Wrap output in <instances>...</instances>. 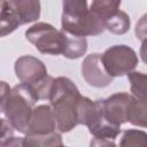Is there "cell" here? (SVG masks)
Instances as JSON below:
<instances>
[{"instance_id":"1","label":"cell","mask_w":147,"mask_h":147,"mask_svg":"<svg viewBox=\"0 0 147 147\" xmlns=\"http://www.w3.org/2000/svg\"><path fill=\"white\" fill-rule=\"evenodd\" d=\"M80 95L75 83L68 77L54 78L48 100L56 121V129L60 132H70L78 125L76 110Z\"/></svg>"},{"instance_id":"2","label":"cell","mask_w":147,"mask_h":147,"mask_svg":"<svg viewBox=\"0 0 147 147\" xmlns=\"http://www.w3.org/2000/svg\"><path fill=\"white\" fill-rule=\"evenodd\" d=\"M62 31L78 37L99 36L105 31L103 22L93 14L85 0H64L61 16Z\"/></svg>"},{"instance_id":"3","label":"cell","mask_w":147,"mask_h":147,"mask_svg":"<svg viewBox=\"0 0 147 147\" xmlns=\"http://www.w3.org/2000/svg\"><path fill=\"white\" fill-rule=\"evenodd\" d=\"M37 101L38 98L30 85L21 83L11 88L3 113L16 131L26 133L28 123Z\"/></svg>"},{"instance_id":"4","label":"cell","mask_w":147,"mask_h":147,"mask_svg":"<svg viewBox=\"0 0 147 147\" xmlns=\"http://www.w3.org/2000/svg\"><path fill=\"white\" fill-rule=\"evenodd\" d=\"M25 38L41 54L60 55L64 45V32L55 29L52 24L39 22L25 31Z\"/></svg>"},{"instance_id":"5","label":"cell","mask_w":147,"mask_h":147,"mask_svg":"<svg viewBox=\"0 0 147 147\" xmlns=\"http://www.w3.org/2000/svg\"><path fill=\"white\" fill-rule=\"evenodd\" d=\"M101 62L106 72L111 77H121L132 72L139 59L133 48L127 45H114L101 54Z\"/></svg>"},{"instance_id":"6","label":"cell","mask_w":147,"mask_h":147,"mask_svg":"<svg viewBox=\"0 0 147 147\" xmlns=\"http://www.w3.org/2000/svg\"><path fill=\"white\" fill-rule=\"evenodd\" d=\"M132 95L125 92L115 93L106 99H99L103 117L111 124L121 126L129 122V110Z\"/></svg>"},{"instance_id":"7","label":"cell","mask_w":147,"mask_h":147,"mask_svg":"<svg viewBox=\"0 0 147 147\" xmlns=\"http://www.w3.org/2000/svg\"><path fill=\"white\" fill-rule=\"evenodd\" d=\"M80 71L85 82L90 86L96 88H103L109 86L114 79L106 72L101 62V54L99 53H92L87 55L83 60Z\"/></svg>"},{"instance_id":"8","label":"cell","mask_w":147,"mask_h":147,"mask_svg":"<svg viewBox=\"0 0 147 147\" xmlns=\"http://www.w3.org/2000/svg\"><path fill=\"white\" fill-rule=\"evenodd\" d=\"M14 69L22 84L33 85L47 76V68L44 62L32 55L20 56L15 61Z\"/></svg>"},{"instance_id":"9","label":"cell","mask_w":147,"mask_h":147,"mask_svg":"<svg viewBox=\"0 0 147 147\" xmlns=\"http://www.w3.org/2000/svg\"><path fill=\"white\" fill-rule=\"evenodd\" d=\"M56 121L49 105H40L32 109L25 134H47L54 132Z\"/></svg>"},{"instance_id":"10","label":"cell","mask_w":147,"mask_h":147,"mask_svg":"<svg viewBox=\"0 0 147 147\" xmlns=\"http://www.w3.org/2000/svg\"><path fill=\"white\" fill-rule=\"evenodd\" d=\"M13 10L21 25L34 22L40 16V2L36 0H10Z\"/></svg>"},{"instance_id":"11","label":"cell","mask_w":147,"mask_h":147,"mask_svg":"<svg viewBox=\"0 0 147 147\" xmlns=\"http://www.w3.org/2000/svg\"><path fill=\"white\" fill-rule=\"evenodd\" d=\"M86 51H87V39L85 37L72 36L64 32V45L62 51V55L64 57L70 60L79 59L86 53Z\"/></svg>"},{"instance_id":"12","label":"cell","mask_w":147,"mask_h":147,"mask_svg":"<svg viewBox=\"0 0 147 147\" xmlns=\"http://www.w3.org/2000/svg\"><path fill=\"white\" fill-rule=\"evenodd\" d=\"M21 26L9 1L0 0V37H6Z\"/></svg>"},{"instance_id":"13","label":"cell","mask_w":147,"mask_h":147,"mask_svg":"<svg viewBox=\"0 0 147 147\" xmlns=\"http://www.w3.org/2000/svg\"><path fill=\"white\" fill-rule=\"evenodd\" d=\"M23 145L24 147H61L63 142L61 134L54 131L47 134H25Z\"/></svg>"},{"instance_id":"14","label":"cell","mask_w":147,"mask_h":147,"mask_svg":"<svg viewBox=\"0 0 147 147\" xmlns=\"http://www.w3.org/2000/svg\"><path fill=\"white\" fill-rule=\"evenodd\" d=\"M87 127H88L90 133L93 134L95 138L108 139V140L116 139L121 132V126H116V125L109 123L103 117V115H101L95 122H93Z\"/></svg>"},{"instance_id":"15","label":"cell","mask_w":147,"mask_h":147,"mask_svg":"<svg viewBox=\"0 0 147 147\" xmlns=\"http://www.w3.org/2000/svg\"><path fill=\"white\" fill-rule=\"evenodd\" d=\"M131 25V21L129 15L123 11L118 10L113 16H110L108 20L105 21V30H108L109 32L114 34H124L129 31Z\"/></svg>"},{"instance_id":"16","label":"cell","mask_w":147,"mask_h":147,"mask_svg":"<svg viewBox=\"0 0 147 147\" xmlns=\"http://www.w3.org/2000/svg\"><path fill=\"white\" fill-rule=\"evenodd\" d=\"M129 122L133 125L146 127L147 126V101L132 98L130 110H129Z\"/></svg>"},{"instance_id":"17","label":"cell","mask_w":147,"mask_h":147,"mask_svg":"<svg viewBox=\"0 0 147 147\" xmlns=\"http://www.w3.org/2000/svg\"><path fill=\"white\" fill-rule=\"evenodd\" d=\"M121 1L113 0H96L92 1L90 5V10L95 14L105 24V21L113 16L115 13L119 10Z\"/></svg>"},{"instance_id":"18","label":"cell","mask_w":147,"mask_h":147,"mask_svg":"<svg viewBox=\"0 0 147 147\" xmlns=\"http://www.w3.org/2000/svg\"><path fill=\"white\" fill-rule=\"evenodd\" d=\"M118 147H147V133L138 129L125 130L122 133Z\"/></svg>"},{"instance_id":"19","label":"cell","mask_w":147,"mask_h":147,"mask_svg":"<svg viewBox=\"0 0 147 147\" xmlns=\"http://www.w3.org/2000/svg\"><path fill=\"white\" fill-rule=\"evenodd\" d=\"M131 86L132 96L141 100H146V79L147 76L140 71H132L126 75Z\"/></svg>"},{"instance_id":"20","label":"cell","mask_w":147,"mask_h":147,"mask_svg":"<svg viewBox=\"0 0 147 147\" xmlns=\"http://www.w3.org/2000/svg\"><path fill=\"white\" fill-rule=\"evenodd\" d=\"M53 83H54V78L52 76L47 75L45 78H42L38 83H36L33 85H30V86L33 88L38 100H48L51 91H52Z\"/></svg>"},{"instance_id":"21","label":"cell","mask_w":147,"mask_h":147,"mask_svg":"<svg viewBox=\"0 0 147 147\" xmlns=\"http://www.w3.org/2000/svg\"><path fill=\"white\" fill-rule=\"evenodd\" d=\"M15 129L7 118H0V147L14 137Z\"/></svg>"},{"instance_id":"22","label":"cell","mask_w":147,"mask_h":147,"mask_svg":"<svg viewBox=\"0 0 147 147\" xmlns=\"http://www.w3.org/2000/svg\"><path fill=\"white\" fill-rule=\"evenodd\" d=\"M10 91H11V88H10L9 84L3 80H0V113L5 110L6 102L10 94Z\"/></svg>"},{"instance_id":"23","label":"cell","mask_w":147,"mask_h":147,"mask_svg":"<svg viewBox=\"0 0 147 147\" xmlns=\"http://www.w3.org/2000/svg\"><path fill=\"white\" fill-rule=\"evenodd\" d=\"M90 147H117L114 141H110L108 139H100V138H93L90 142Z\"/></svg>"},{"instance_id":"24","label":"cell","mask_w":147,"mask_h":147,"mask_svg":"<svg viewBox=\"0 0 147 147\" xmlns=\"http://www.w3.org/2000/svg\"><path fill=\"white\" fill-rule=\"evenodd\" d=\"M146 15H144L140 20L139 23H137V28H136V33H137V38L141 39L142 42H145V37H146V29H145V20Z\"/></svg>"},{"instance_id":"25","label":"cell","mask_w":147,"mask_h":147,"mask_svg":"<svg viewBox=\"0 0 147 147\" xmlns=\"http://www.w3.org/2000/svg\"><path fill=\"white\" fill-rule=\"evenodd\" d=\"M1 147H24V145H23V138H21V137H13L11 139H9Z\"/></svg>"},{"instance_id":"26","label":"cell","mask_w":147,"mask_h":147,"mask_svg":"<svg viewBox=\"0 0 147 147\" xmlns=\"http://www.w3.org/2000/svg\"><path fill=\"white\" fill-rule=\"evenodd\" d=\"M61 147H67V146H64V145H63V146H61Z\"/></svg>"}]
</instances>
